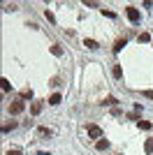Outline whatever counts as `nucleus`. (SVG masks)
<instances>
[{
  "instance_id": "obj_1",
  "label": "nucleus",
  "mask_w": 153,
  "mask_h": 155,
  "mask_svg": "<svg viewBox=\"0 0 153 155\" xmlns=\"http://www.w3.org/2000/svg\"><path fill=\"white\" fill-rule=\"evenodd\" d=\"M23 109H25L23 100H14V102L9 104V114H12V116H19V114H23Z\"/></svg>"
},
{
  "instance_id": "obj_2",
  "label": "nucleus",
  "mask_w": 153,
  "mask_h": 155,
  "mask_svg": "<svg viewBox=\"0 0 153 155\" xmlns=\"http://www.w3.org/2000/svg\"><path fill=\"white\" fill-rule=\"evenodd\" d=\"M125 14H127V19L132 21V23L139 21V9H137V7H125Z\"/></svg>"
},
{
  "instance_id": "obj_3",
  "label": "nucleus",
  "mask_w": 153,
  "mask_h": 155,
  "mask_svg": "<svg viewBox=\"0 0 153 155\" xmlns=\"http://www.w3.org/2000/svg\"><path fill=\"white\" fill-rule=\"evenodd\" d=\"M88 137H90V139H100V137H102V130L97 127V125H88Z\"/></svg>"
},
{
  "instance_id": "obj_4",
  "label": "nucleus",
  "mask_w": 153,
  "mask_h": 155,
  "mask_svg": "<svg viewBox=\"0 0 153 155\" xmlns=\"http://www.w3.org/2000/svg\"><path fill=\"white\" fill-rule=\"evenodd\" d=\"M42 109H44V104H42V102H32V104H30V114H32V116L42 114Z\"/></svg>"
},
{
  "instance_id": "obj_5",
  "label": "nucleus",
  "mask_w": 153,
  "mask_h": 155,
  "mask_svg": "<svg viewBox=\"0 0 153 155\" xmlns=\"http://www.w3.org/2000/svg\"><path fill=\"white\" fill-rule=\"evenodd\" d=\"M60 100H63V95H60V93H53V95L49 97V104H51V107H56V104H60Z\"/></svg>"
},
{
  "instance_id": "obj_6",
  "label": "nucleus",
  "mask_w": 153,
  "mask_h": 155,
  "mask_svg": "<svg viewBox=\"0 0 153 155\" xmlns=\"http://www.w3.org/2000/svg\"><path fill=\"white\" fill-rule=\"evenodd\" d=\"M95 146H97V150H107V148H109V141H107V139H100Z\"/></svg>"
},
{
  "instance_id": "obj_7",
  "label": "nucleus",
  "mask_w": 153,
  "mask_h": 155,
  "mask_svg": "<svg viewBox=\"0 0 153 155\" xmlns=\"http://www.w3.org/2000/svg\"><path fill=\"white\" fill-rule=\"evenodd\" d=\"M123 46H125V39H116V44H114V53H118Z\"/></svg>"
},
{
  "instance_id": "obj_8",
  "label": "nucleus",
  "mask_w": 153,
  "mask_h": 155,
  "mask_svg": "<svg viewBox=\"0 0 153 155\" xmlns=\"http://www.w3.org/2000/svg\"><path fill=\"white\" fill-rule=\"evenodd\" d=\"M37 134H39V137H51L53 132H51L49 127H39V130H37Z\"/></svg>"
},
{
  "instance_id": "obj_9",
  "label": "nucleus",
  "mask_w": 153,
  "mask_h": 155,
  "mask_svg": "<svg viewBox=\"0 0 153 155\" xmlns=\"http://www.w3.org/2000/svg\"><path fill=\"white\" fill-rule=\"evenodd\" d=\"M144 150H146L148 155L153 153V139H146V143H144Z\"/></svg>"
},
{
  "instance_id": "obj_10",
  "label": "nucleus",
  "mask_w": 153,
  "mask_h": 155,
  "mask_svg": "<svg viewBox=\"0 0 153 155\" xmlns=\"http://www.w3.org/2000/svg\"><path fill=\"white\" fill-rule=\"evenodd\" d=\"M83 44H86V49H93V51L97 49V42H95V39H86Z\"/></svg>"
},
{
  "instance_id": "obj_11",
  "label": "nucleus",
  "mask_w": 153,
  "mask_h": 155,
  "mask_svg": "<svg viewBox=\"0 0 153 155\" xmlns=\"http://www.w3.org/2000/svg\"><path fill=\"white\" fill-rule=\"evenodd\" d=\"M0 88H2V93H7L12 86H9V81H7V79H0Z\"/></svg>"
},
{
  "instance_id": "obj_12",
  "label": "nucleus",
  "mask_w": 153,
  "mask_h": 155,
  "mask_svg": "<svg viewBox=\"0 0 153 155\" xmlns=\"http://www.w3.org/2000/svg\"><path fill=\"white\" fill-rule=\"evenodd\" d=\"M111 74H114L116 79H121V77H123V70L118 67V65H114V70H111Z\"/></svg>"
},
{
  "instance_id": "obj_13",
  "label": "nucleus",
  "mask_w": 153,
  "mask_h": 155,
  "mask_svg": "<svg viewBox=\"0 0 153 155\" xmlns=\"http://www.w3.org/2000/svg\"><path fill=\"white\" fill-rule=\"evenodd\" d=\"M51 53H53V56H63V49H60L58 44H53L51 46Z\"/></svg>"
},
{
  "instance_id": "obj_14",
  "label": "nucleus",
  "mask_w": 153,
  "mask_h": 155,
  "mask_svg": "<svg viewBox=\"0 0 153 155\" xmlns=\"http://www.w3.org/2000/svg\"><path fill=\"white\" fill-rule=\"evenodd\" d=\"M14 127H16V123H7V125H2V132L7 134V132H12Z\"/></svg>"
},
{
  "instance_id": "obj_15",
  "label": "nucleus",
  "mask_w": 153,
  "mask_h": 155,
  "mask_svg": "<svg viewBox=\"0 0 153 155\" xmlns=\"http://www.w3.org/2000/svg\"><path fill=\"white\" fill-rule=\"evenodd\" d=\"M21 97H23V100H28V97H32V91H30V88H23V91H21Z\"/></svg>"
},
{
  "instance_id": "obj_16",
  "label": "nucleus",
  "mask_w": 153,
  "mask_h": 155,
  "mask_svg": "<svg viewBox=\"0 0 153 155\" xmlns=\"http://www.w3.org/2000/svg\"><path fill=\"white\" fill-rule=\"evenodd\" d=\"M44 16H46V21H49V23H56V16H53V14H51L49 9L44 12Z\"/></svg>"
},
{
  "instance_id": "obj_17",
  "label": "nucleus",
  "mask_w": 153,
  "mask_h": 155,
  "mask_svg": "<svg viewBox=\"0 0 153 155\" xmlns=\"http://www.w3.org/2000/svg\"><path fill=\"white\" fill-rule=\"evenodd\" d=\"M137 125H139V130H151V123H146V120H139Z\"/></svg>"
},
{
  "instance_id": "obj_18",
  "label": "nucleus",
  "mask_w": 153,
  "mask_h": 155,
  "mask_svg": "<svg viewBox=\"0 0 153 155\" xmlns=\"http://www.w3.org/2000/svg\"><path fill=\"white\" fill-rule=\"evenodd\" d=\"M148 39H151V35H148V32H141V35H139V42H148Z\"/></svg>"
},
{
  "instance_id": "obj_19",
  "label": "nucleus",
  "mask_w": 153,
  "mask_h": 155,
  "mask_svg": "<svg viewBox=\"0 0 153 155\" xmlns=\"http://www.w3.org/2000/svg\"><path fill=\"white\" fill-rule=\"evenodd\" d=\"M102 14H107L109 19H116V14H114V12H111V9H102Z\"/></svg>"
},
{
  "instance_id": "obj_20",
  "label": "nucleus",
  "mask_w": 153,
  "mask_h": 155,
  "mask_svg": "<svg viewBox=\"0 0 153 155\" xmlns=\"http://www.w3.org/2000/svg\"><path fill=\"white\" fill-rule=\"evenodd\" d=\"M104 104H111V107H114V104H116V97H107V100H104Z\"/></svg>"
},
{
  "instance_id": "obj_21",
  "label": "nucleus",
  "mask_w": 153,
  "mask_h": 155,
  "mask_svg": "<svg viewBox=\"0 0 153 155\" xmlns=\"http://www.w3.org/2000/svg\"><path fill=\"white\" fill-rule=\"evenodd\" d=\"M144 97H148V100H153V91H144Z\"/></svg>"
},
{
  "instance_id": "obj_22",
  "label": "nucleus",
  "mask_w": 153,
  "mask_h": 155,
  "mask_svg": "<svg viewBox=\"0 0 153 155\" xmlns=\"http://www.w3.org/2000/svg\"><path fill=\"white\" fill-rule=\"evenodd\" d=\"M7 155H21V150H9Z\"/></svg>"
}]
</instances>
